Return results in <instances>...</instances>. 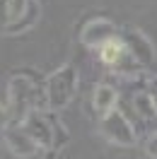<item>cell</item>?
<instances>
[{
	"instance_id": "obj_3",
	"label": "cell",
	"mask_w": 157,
	"mask_h": 159,
	"mask_svg": "<svg viewBox=\"0 0 157 159\" xmlns=\"http://www.w3.org/2000/svg\"><path fill=\"white\" fill-rule=\"evenodd\" d=\"M75 92H78V68L70 63L53 70L46 80V101L53 111L65 109L73 101Z\"/></svg>"
},
{
	"instance_id": "obj_2",
	"label": "cell",
	"mask_w": 157,
	"mask_h": 159,
	"mask_svg": "<svg viewBox=\"0 0 157 159\" xmlns=\"http://www.w3.org/2000/svg\"><path fill=\"white\" fill-rule=\"evenodd\" d=\"M7 106H10L12 116H29L31 111H39L41 97H46V92L27 75H15L7 84Z\"/></svg>"
},
{
	"instance_id": "obj_12",
	"label": "cell",
	"mask_w": 157,
	"mask_h": 159,
	"mask_svg": "<svg viewBox=\"0 0 157 159\" xmlns=\"http://www.w3.org/2000/svg\"><path fill=\"white\" fill-rule=\"evenodd\" d=\"M46 159H56V157H53V154H49V157H46Z\"/></svg>"
},
{
	"instance_id": "obj_5",
	"label": "cell",
	"mask_w": 157,
	"mask_h": 159,
	"mask_svg": "<svg viewBox=\"0 0 157 159\" xmlns=\"http://www.w3.org/2000/svg\"><path fill=\"white\" fill-rule=\"evenodd\" d=\"M99 133H102L109 142L118 145V147L136 145V130L131 125V120L118 109H114L109 116H104V118H99Z\"/></svg>"
},
{
	"instance_id": "obj_6",
	"label": "cell",
	"mask_w": 157,
	"mask_h": 159,
	"mask_svg": "<svg viewBox=\"0 0 157 159\" xmlns=\"http://www.w3.org/2000/svg\"><path fill=\"white\" fill-rule=\"evenodd\" d=\"M114 36H118V29H116V24L111 20H107V17H94V20H89L87 24L82 27V31H80L82 43L89 46V48H94V51H97L102 43H107L109 39H114Z\"/></svg>"
},
{
	"instance_id": "obj_4",
	"label": "cell",
	"mask_w": 157,
	"mask_h": 159,
	"mask_svg": "<svg viewBox=\"0 0 157 159\" xmlns=\"http://www.w3.org/2000/svg\"><path fill=\"white\" fill-rule=\"evenodd\" d=\"M20 125L36 140V145L41 149H53L58 142H63V140H58V133H56L60 128V123L44 111H31L29 116L22 118Z\"/></svg>"
},
{
	"instance_id": "obj_9",
	"label": "cell",
	"mask_w": 157,
	"mask_h": 159,
	"mask_svg": "<svg viewBox=\"0 0 157 159\" xmlns=\"http://www.w3.org/2000/svg\"><path fill=\"white\" fill-rule=\"evenodd\" d=\"M116 101H118V94H116V89H114L111 84L99 82L97 87H94V94H92V106H94V113H97L99 118L109 116L111 111L116 109Z\"/></svg>"
},
{
	"instance_id": "obj_10",
	"label": "cell",
	"mask_w": 157,
	"mask_h": 159,
	"mask_svg": "<svg viewBox=\"0 0 157 159\" xmlns=\"http://www.w3.org/2000/svg\"><path fill=\"white\" fill-rule=\"evenodd\" d=\"M145 154H147V159H157V133L145 142Z\"/></svg>"
},
{
	"instance_id": "obj_11",
	"label": "cell",
	"mask_w": 157,
	"mask_h": 159,
	"mask_svg": "<svg viewBox=\"0 0 157 159\" xmlns=\"http://www.w3.org/2000/svg\"><path fill=\"white\" fill-rule=\"evenodd\" d=\"M7 120H10V106H5V104L0 101V128H5Z\"/></svg>"
},
{
	"instance_id": "obj_1",
	"label": "cell",
	"mask_w": 157,
	"mask_h": 159,
	"mask_svg": "<svg viewBox=\"0 0 157 159\" xmlns=\"http://www.w3.org/2000/svg\"><path fill=\"white\" fill-rule=\"evenodd\" d=\"M39 0H0V31L24 34L36 24Z\"/></svg>"
},
{
	"instance_id": "obj_7",
	"label": "cell",
	"mask_w": 157,
	"mask_h": 159,
	"mask_svg": "<svg viewBox=\"0 0 157 159\" xmlns=\"http://www.w3.org/2000/svg\"><path fill=\"white\" fill-rule=\"evenodd\" d=\"M123 41H126L131 56H133L143 68H147V65L155 63V46H152V41L147 39L140 29H126L123 31Z\"/></svg>"
},
{
	"instance_id": "obj_8",
	"label": "cell",
	"mask_w": 157,
	"mask_h": 159,
	"mask_svg": "<svg viewBox=\"0 0 157 159\" xmlns=\"http://www.w3.org/2000/svg\"><path fill=\"white\" fill-rule=\"evenodd\" d=\"M5 145H7V149H10L15 157H34L41 149L39 145H36V140L31 138L22 125L5 130Z\"/></svg>"
}]
</instances>
